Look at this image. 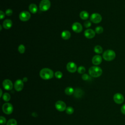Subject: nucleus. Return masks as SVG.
<instances>
[{"label": "nucleus", "mask_w": 125, "mask_h": 125, "mask_svg": "<svg viewBox=\"0 0 125 125\" xmlns=\"http://www.w3.org/2000/svg\"><path fill=\"white\" fill-rule=\"evenodd\" d=\"M84 34L86 38L88 39H92L94 37L95 35V32L92 29H88L84 31Z\"/></svg>", "instance_id": "14"}, {"label": "nucleus", "mask_w": 125, "mask_h": 125, "mask_svg": "<svg viewBox=\"0 0 125 125\" xmlns=\"http://www.w3.org/2000/svg\"><path fill=\"white\" fill-rule=\"evenodd\" d=\"M66 68L67 70L71 73L76 72L77 69L76 64L73 62H69L66 65Z\"/></svg>", "instance_id": "13"}, {"label": "nucleus", "mask_w": 125, "mask_h": 125, "mask_svg": "<svg viewBox=\"0 0 125 125\" xmlns=\"http://www.w3.org/2000/svg\"><path fill=\"white\" fill-rule=\"evenodd\" d=\"M80 17L82 20H85L89 18V14L85 11H83L80 13Z\"/></svg>", "instance_id": "19"}, {"label": "nucleus", "mask_w": 125, "mask_h": 125, "mask_svg": "<svg viewBox=\"0 0 125 125\" xmlns=\"http://www.w3.org/2000/svg\"><path fill=\"white\" fill-rule=\"evenodd\" d=\"M12 25V21L9 19L5 20L3 22V26L5 29H9Z\"/></svg>", "instance_id": "16"}, {"label": "nucleus", "mask_w": 125, "mask_h": 125, "mask_svg": "<svg viewBox=\"0 0 125 125\" xmlns=\"http://www.w3.org/2000/svg\"><path fill=\"white\" fill-rule=\"evenodd\" d=\"M61 37L64 40H68L70 38L71 34L69 31L67 30H64L62 32Z\"/></svg>", "instance_id": "17"}, {"label": "nucleus", "mask_w": 125, "mask_h": 125, "mask_svg": "<svg viewBox=\"0 0 125 125\" xmlns=\"http://www.w3.org/2000/svg\"><path fill=\"white\" fill-rule=\"evenodd\" d=\"M13 11L11 9H8L5 11V14L8 16H10L12 15Z\"/></svg>", "instance_id": "29"}, {"label": "nucleus", "mask_w": 125, "mask_h": 125, "mask_svg": "<svg viewBox=\"0 0 125 125\" xmlns=\"http://www.w3.org/2000/svg\"><path fill=\"white\" fill-rule=\"evenodd\" d=\"M102 69L101 67L96 66H91L88 70V72L90 75L95 78L100 77L102 75Z\"/></svg>", "instance_id": "2"}, {"label": "nucleus", "mask_w": 125, "mask_h": 125, "mask_svg": "<svg viewBox=\"0 0 125 125\" xmlns=\"http://www.w3.org/2000/svg\"><path fill=\"white\" fill-rule=\"evenodd\" d=\"M102 20L101 15L99 13H93L90 16V20L95 23H100Z\"/></svg>", "instance_id": "6"}, {"label": "nucleus", "mask_w": 125, "mask_h": 125, "mask_svg": "<svg viewBox=\"0 0 125 125\" xmlns=\"http://www.w3.org/2000/svg\"><path fill=\"white\" fill-rule=\"evenodd\" d=\"M94 49L95 52L97 54H101L103 52V48L100 45H96Z\"/></svg>", "instance_id": "21"}, {"label": "nucleus", "mask_w": 125, "mask_h": 125, "mask_svg": "<svg viewBox=\"0 0 125 125\" xmlns=\"http://www.w3.org/2000/svg\"><path fill=\"white\" fill-rule=\"evenodd\" d=\"M91 22H90V21H85V22H84V26H85V27H86V28L89 27L91 26Z\"/></svg>", "instance_id": "31"}, {"label": "nucleus", "mask_w": 125, "mask_h": 125, "mask_svg": "<svg viewBox=\"0 0 125 125\" xmlns=\"http://www.w3.org/2000/svg\"><path fill=\"white\" fill-rule=\"evenodd\" d=\"M5 15H4V13L2 11H0V19L1 20L3 18H4Z\"/></svg>", "instance_id": "34"}, {"label": "nucleus", "mask_w": 125, "mask_h": 125, "mask_svg": "<svg viewBox=\"0 0 125 125\" xmlns=\"http://www.w3.org/2000/svg\"><path fill=\"white\" fill-rule=\"evenodd\" d=\"M55 107L59 111H63L66 108L65 103L62 101H58L55 103Z\"/></svg>", "instance_id": "7"}, {"label": "nucleus", "mask_w": 125, "mask_h": 125, "mask_svg": "<svg viewBox=\"0 0 125 125\" xmlns=\"http://www.w3.org/2000/svg\"><path fill=\"white\" fill-rule=\"evenodd\" d=\"M6 125H17V123L15 119H11L8 121Z\"/></svg>", "instance_id": "23"}, {"label": "nucleus", "mask_w": 125, "mask_h": 125, "mask_svg": "<svg viewBox=\"0 0 125 125\" xmlns=\"http://www.w3.org/2000/svg\"><path fill=\"white\" fill-rule=\"evenodd\" d=\"M113 100L115 103L116 104H121L124 101V97L122 94L120 93H117L114 94L113 96Z\"/></svg>", "instance_id": "9"}, {"label": "nucleus", "mask_w": 125, "mask_h": 125, "mask_svg": "<svg viewBox=\"0 0 125 125\" xmlns=\"http://www.w3.org/2000/svg\"><path fill=\"white\" fill-rule=\"evenodd\" d=\"M10 95L8 93H5L2 95V99L5 102H8L10 100Z\"/></svg>", "instance_id": "22"}, {"label": "nucleus", "mask_w": 125, "mask_h": 125, "mask_svg": "<svg viewBox=\"0 0 125 125\" xmlns=\"http://www.w3.org/2000/svg\"><path fill=\"white\" fill-rule=\"evenodd\" d=\"M0 97H2V90H1V89H0Z\"/></svg>", "instance_id": "36"}, {"label": "nucleus", "mask_w": 125, "mask_h": 125, "mask_svg": "<svg viewBox=\"0 0 125 125\" xmlns=\"http://www.w3.org/2000/svg\"><path fill=\"white\" fill-rule=\"evenodd\" d=\"M31 17V15L29 12L26 11H23L21 12L19 15L20 19L23 21H27L30 19Z\"/></svg>", "instance_id": "8"}, {"label": "nucleus", "mask_w": 125, "mask_h": 125, "mask_svg": "<svg viewBox=\"0 0 125 125\" xmlns=\"http://www.w3.org/2000/svg\"><path fill=\"white\" fill-rule=\"evenodd\" d=\"M55 76L57 78V79H61L62 77V73L59 71H56L55 73Z\"/></svg>", "instance_id": "28"}, {"label": "nucleus", "mask_w": 125, "mask_h": 125, "mask_svg": "<svg viewBox=\"0 0 125 125\" xmlns=\"http://www.w3.org/2000/svg\"><path fill=\"white\" fill-rule=\"evenodd\" d=\"M51 6V3L49 0H42L40 3L39 7L41 11H46L48 10Z\"/></svg>", "instance_id": "4"}, {"label": "nucleus", "mask_w": 125, "mask_h": 125, "mask_svg": "<svg viewBox=\"0 0 125 125\" xmlns=\"http://www.w3.org/2000/svg\"><path fill=\"white\" fill-rule=\"evenodd\" d=\"M66 113L68 114H72L74 112V109L73 107L71 106L67 107L66 109Z\"/></svg>", "instance_id": "25"}, {"label": "nucleus", "mask_w": 125, "mask_h": 125, "mask_svg": "<svg viewBox=\"0 0 125 125\" xmlns=\"http://www.w3.org/2000/svg\"><path fill=\"white\" fill-rule=\"evenodd\" d=\"M3 112L6 114L9 115L11 114L13 111V107L12 104L9 103H6L4 104L2 107Z\"/></svg>", "instance_id": "5"}, {"label": "nucleus", "mask_w": 125, "mask_h": 125, "mask_svg": "<svg viewBox=\"0 0 125 125\" xmlns=\"http://www.w3.org/2000/svg\"><path fill=\"white\" fill-rule=\"evenodd\" d=\"M40 75L42 79L49 80L53 77L54 72L49 68H44L40 71Z\"/></svg>", "instance_id": "1"}, {"label": "nucleus", "mask_w": 125, "mask_h": 125, "mask_svg": "<svg viewBox=\"0 0 125 125\" xmlns=\"http://www.w3.org/2000/svg\"><path fill=\"white\" fill-rule=\"evenodd\" d=\"M2 86L5 90H10L13 88V83L10 80L5 79L2 82Z\"/></svg>", "instance_id": "11"}, {"label": "nucleus", "mask_w": 125, "mask_h": 125, "mask_svg": "<svg viewBox=\"0 0 125 125\" xmlns=\"http://www.w3.org/2000/svg\"><path fill=\"white\" fill-rule=\"evenodd\" d=\"M121 112H122L123 114H125V104H123V105H122V106L121 107Z\"/></svg>", "instance_id": "33"}, {"label": "nucleus", "mask_w": 125, "mask_h": 125, "mask_svg": "<svg viewBox=\"0 0 125 125\" xmlns=\"http://www.w3.org/2000/svg\"><path fill=\"white\" fill-rule=\"evenodd\" d=\"M23 82L22 80L19 79L17 80L14 83V88L17 91H21L23 88Z\"/></svg>", "instance_id": "10"}, {"label": "nucleus", "mask_w": 125, "mask_h": 125, "mask_svg": "<svg viewBox=\"0 0 125 125\" xmlns=\"http://www.w3.org/2000/svg\"><path fill=\"white\" fill-rule=\"evenodd\" d=\"M102 61V59L101 56L100 55H95L94 56L92 60V62L93 64L95 65H99L100 64Z\"/></svg>", "instance_id": "15"}, {"label": "nucleus", "mask_w": 125, "mask_h": 125, "mask_svg": "<svg viewBox=\"0 0 125 125\" xmlns=\"http://www.w3.org/2000/svg\"><path fill=\"white\" fill-rule=\"evenodd\" d=\"M103 58L106 61H111L113 60L116 57L115 52L110 49L105 51L103 54Z\"/></svg>", "instance_id": "3"}, {"label": "nucleus", "mask_w": 125, "mask_h": 125, "mask_svg": "<svg viewBox=\"0 0 125 125\" xmlns=\"http://www.w3.org/2000/svg\"><path fill=\"white\" fill-rule=\"evenodd\" d=\"M77 71H78V73H79L80 74H83L85 71V68L83 66H80L78 67Z\"/></svg>", "instance_id": "27"}, {"label": "nucleus", "mask_w": 125, "mask_h": 125, "mask_svg": "<svg viewBox=\"0 0 125 125\" xmlns=\"http://www.w3.org/2000/svg\"><path fill=\"white\" fill-rule=\"evenodd\" d=\"M0 30H1L2 28H1V25H0Z\"/></svg>", "instance_id": "37"}, {"label": "nucleus", "mask_w": 125, "mask_h": 125, "mask_svg": "<svg viewBox=\"0 0 125 125\" xmlns=\"http://www.w3.org/2000/svg\"><path fill=\"white\" fill-rule=\"evenodd\" d=\"M65 93L67 95H71L74 93V89L71 87H67L65 89Z\"/></svg>", "instance_id": "20"}, {"label": "nucleus", "mask_w": 125, "mask_h": 125, "mask_svg": "<svg viewBox=\"0 0 125 125\" xmlns=\"http://www.w3.org/2000/svg\"><path fill=\"white\" fill-rule=\"evenodd\" d=\"M27 80H28V79H27V78L26 77H24L23 78V79H22V81H23V82H26L27 81Z\"/></svg>", "instance_id": "35"}, {"label": "nucleus", "mask_w": 125, "mask_h": 125, "mask_svg": "<svg viewBox=\"0 0 125 125\" xmlns=\"http://www.w3.org/2000/svg\"><path fill=\"white\" fill-rule=\"evenodd\" d=\"M25 46H24V45L21 44L19 46L18 50L20 53H21V54L24 53L25 52Z\"/></svg>", "instance_id": "24"}, {"label": "nucleus", "mask_w": 125, "mask_h": 125, "mask_svg": "<svg viewBox=\"0 0 125 125\" xmlns=\"http://www.w3.org/2000/svg\"><path fill=\"white\" fill-rule=\"evenodd\" d=\"M29 10L32 13L35 14L38 11L37 6L34 3L30 4L29 6Z\"/></svg>", "instance_id": "18"}, {"label": "nucleus", "mask_w": 125, "mask_h": 125, "mask_svg": "<svg viewBox=\"0 0 125 125\" xmlns=\"http://www.w3.org/2000/svg\"><path fill=\"white\" fill-rule=\"evenodd\" d=\"M82 78L83 80L84 81H86V80H87L89 79V76L86 74H83L82 75Z\"/></svg>", "instance_id": "32"}, {"label": "nucleus", "mask_w": 125, "mask_h": 125, "mask_svg": "<svg viewBox=\"0 0 125 125\" xmlns=\"http://www.w3.org/2000/svg\"><path fill=\"white\" fill-rule=\"evenodd\" d=\"M104 29L102 26H97L95 28V32L97 34H101L103 33Z\"/></svg>", "instance_id": "26"}, {"label": "nucleus", "mask_w": 125, "mask_h": 125, "mask_svg": "<svg viewBox=\"0 0 125 125\" xmlns=\"http://www.w3.org/2000/svg\"><path fill=\"white\" fill-rule=\"evenodd\" d=\"M6 119L4 117H3V116L0 117V123L1 125L5 124L6 123Z\"/></svg>", "instance_id": "30"}, {"label": "nucleus", "mask_w": 125, "mask_h": 125, "mask_svg": "<svg viewBox=\"0 0 125 125\" xmlns=\"http://www.w3.org/2000/svg\"><path fill=\"white\" fill-rule=\"evenodd\" d=\"M72 29L76 33H80L83 30V27L79 22H74L72 25Z\"/></svg>", "instance_id": "12"}]
</instances>
